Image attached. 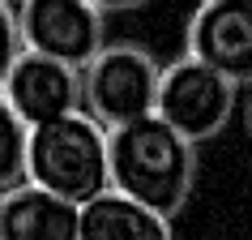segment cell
Listing matches in <instances>:
<instances>
[{
    "mask_svg": "<svg viewBox=\"0 0 252 240\" xmlns=\"http://www.w3.org/2000/svg\"><path fill=\"white\" fill-rule=\"evenodd\" d=\"M107 163H111V193H124L162 219H175L184 210L197 185V146L184 142L158 116L111 129Z\"/></svg>",
    "mask_w": 252,
    "mask_h": 240,
    "instance_id": "obj_1",
    "label": "cell"
},
{
    "mask_svg": "<svg viewBox=\"0 0 252 240\" xmlns=\"http://www.w3.org/2000/svg\"><path fill=\"white\" fill-rule=\"evenodd\" d=\"M26 180L56 198L86 206L111 193V163H107V129L86 112L30 129L26 142Z\"/></svg>",
    "mask_w": 252,
    "mask_h": 240,
    "instance_id": "obj_2",
    "label": "cell"
},
{
    "mask_svg": "<svg viewBox=\"0 0 252 240\" xmlns=\"http://www.w3.org/2000/svg\"><path fill=\"white\" fill-rule=\"evenodd\" d=\"M158 81H162V65L146 43L133 39L103 43V52L81 69V112L98 120L107 133L124 129L133 120L154 116Z\"/></svg>",
    "mask_w": 252,
    "mask_h": 240,
    "instance_id": "obj_3",
    "label": "cell"
},
{
    "mask_svg": "<svg viewBox=\"0 0 252 240\" xmlns=\"http://www.w3.org/2000/svg\"><path fill=\"white\" fill-rule=\"evenodd\" d=\"M235 103H239V86L226 81L222 73H214L210 65H201L192 56H180L171 65H162L154 116L162 124H171L192 146L222 133L235 116Z\"/></svg>",
    "mask_w": 252,
    "mask_h": 240,
    "instance_id": "obj_4",
    "label": "cell"
},
{
    "mask_svg": "<svg viewBox=\"0 0 252 240\" xmlns=\"http://www.w3.org/2000/svg\"><path fill=\"white\" fill-rule=\"evenodd\" d=\"M17 35L22 52L86 69L107 43V13L90 0H17Z\"/></svg>",
    "mask_w": 252,
    "mask_h": 240,
    "instance_id": "obj_5",
    "label": "cell"
},
{
    "mask_svg": "<svg viewBox=\"0 0 252 240\" xmlns=\"http://www.w3.org/2000/svg\"><path fill=\"white\" fill-rule=\"evenodd\" d=\"M192 60L235 86H252V0H201L184 30Z\"/></svg>",
    "mask_w": 252,
    "mask_h": 240,
    "instance_id": "obj_6",
    "label": "cell"
},
{
    "mask_svg": "<svg viewBox=\"0 0 252 240\" xmlns=\"http://www.w3.org/2000/svg\"><path fill=\"white\" fill-rule=\"evenodd\" d=\"M0 94L26 129H39V124H52V120L81 112V73L60 65V60L22 52L17 65L9 69Z\"/></svg>",
    "mask_w": 252,
    "mask_h": 240,
    "instance_id": "obj_7",
    "label": "cell"
},
{
    "mask_svg": "<svg viewBox=\"0 0 252 240\" xmlns=\"http://www.w3.org/2000/svg\"><path fill=\"white\" fill-rule=\"evenodd\" d=\"M77 219L81 206L30 180L0 193V240H77Z\"/></svg>",
    "mask_w": 252,
    "mask_h": 240,
    "instance_id": "obj_8",
    "label": "cell"
},
{
    "mask_svg": "<svg viewBox=\"0 0 252 240\" xmlns=\"http://www.w3.org/2000/svg\"><path fill=\"white\" fill-rule=\"evenodd\" d=\"M77 240H175V227L124 193H103L81 206Z\"/></svg>",
    "mask_w": 252,
    "mask_h": 240,
    "instance_id": "obj_9",
    "label": "cell"
},
{
    "mask_svg": "<svg viewBox=\"0 0 252 240\" xmlns=\"http://www.w3.org/2000/svg\"><path fill=\"white\" fill-rule=\"evenodd\" d=\"M26 142L30 129L13 116V107L0 94V193L26 185Z\"/></svg>",
    "mask_w": 252,
    "mask_h": 240,
    "instance_id": "obj_10",
    "label": "cell"
},
{
    "mask_svg": "<svg viewBox=\"0 0 252 240\" xmlns=\"http://www.w3.org/2000/svg\"><path fill=\"white\" fill-rule=\"evenodd\" d=\"M22 56V35H17V9L9 0H0V90H4V78L9 69L17 65Z\"/></svg>",
    "mask_w": 252,
    "mask_h": 240,
    "instance_id": "obj_11",
    "label": "cell"
},
{
    "mask_svg": "<svg viewBox=\"0 0 252 240\" xmlns=\"http://www.w3.org/2000/svg\"><path fill=\"white\" fill-rule=\"evenodd\" d=\"M98 13H128V9H141V4H150V0H90Z\"/></svg>",
    "mask_w": 252,
    "mask_h": 240,
    "instance_id": "obj_12",
    "label": "cell"
},
{
    "mask_svg": "<svg viewBox=\"0 0 252 240\" xmlns=\"http://www.w3.org/2000/svg\"><path fill=\"white\" fill-rule=\"evenodd\" d=\"M244 116H248V133H252V90H248V107H244Z\"/></svg>",
    "mask_w": 252,
    "mask_h": 240,
    "instance_id": "obj_13",
    "label": "cell"
}]
</instances>
